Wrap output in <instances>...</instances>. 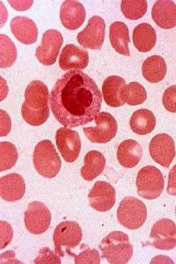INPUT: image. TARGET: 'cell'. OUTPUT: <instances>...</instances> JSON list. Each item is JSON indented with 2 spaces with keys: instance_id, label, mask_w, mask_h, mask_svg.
Instances as JSON below:
<instances>
[{
  "instance_id": "1",
  "label": "cell",
  "mask_w": 176,
  "mask_h": 264,
  "mask_svg": "<svg viewBox=\"0 0 176 264\" xmlns=\"http://www.w3.org/2000/svg\"><path fill=\"white\" fill-rule=\"evenodd\" d=\"M102 102V95L96 83L80 70H69L62 76L49 96L53 115L62 125L69 127L94 120Z\"/></svg>"
},
{
  "instance_id": "2",
  "label": "cell",
  "mask_w": 176,
  "mask_h": 264,
  "mask_svg": "<svg viewBox=\"0 0 176 264\" xmlns=\"http://www.w3.org/2000/svg\"><path fill=\"white\" fill-rule=\"evenodd\" d=\"M24 96L21 109L23 120L33 126L43 124L49 116L47 86L41 81L33 80L26 87Z\"/></svg>"
},
{
  "instance_id": "3",
  "label": "cell",
  "mask_w": 176,
  "mask_h": 264,
  "mask_svg": "<svg viewBox=\"0 0 176 264\" xmlns=\"http://www.w3.org/2000/svg\"><path fill=\"white\" fill-rule=\"evenodd\" d=\"M99 248L104 257L112 264H126L133 254L128 235L120 231L108 234L101 242Z\"/></svg>"
},
{
  "instance_id": "4",
  "label": "cell",
  "mask_w": 176,
  "mask_h": 264,
  "mask_svg": "<svg viewBox=\"0 0 176 264\" xmlns=\"http://www.w3.org/2000/svg\"><path fill=\"white\" fill-rule=\"evenodd\" d=\"M33 162L37 172L48 178L55 177L61 167L60 157L52 142L47 139L43 140L36 145Z\"/></svg>"
},
{
  "instance_id": "5",
  "label": "cell",
  "mask_w": 176,
  "mask_h": 264,
  "mask_svg": "<svg viewBox=\"0 0 176 264\" xmlns=\"http://www.w3.org/2000/svg\"><path fill=\"white\" fill-rule=\"evenodd\" d=\"M147 209L141 200L132 196L126 197L120 202L117 211L119 223L124 227L135 230L145 223Z\"/></svg>"
},
{
  "instance_id": "6",
  "label": "cell",
  "mask_w": 176,
  "mask_h": 264,
  "mask_svg": "<svg viewBox=\"0 0 176 264\" xmlns=\"http://www.w3.org/2000/svg\"><path fill=\"white\" fill-rule=\"evenodd\" d=\"M138 194L147 199H154L162 193L164 187V177L160 171L153 166L142 168L136 179Z\"/></svg>"
},
{
  "instance_id": "7",
  "label": "cell",
  "mask_w": 176,
  "mask_h": 264,
  "mask_svg": "<svg viewBox=\"0 0 176 264\" xmlns=\"http://www.w3.org/2000/svg\"><path fill=\"white\" fill-rule=\"evenodd\" d=\"M82 237V228L77 222H61L56 227L53 234L55 252L62 257L65 252L69 254L70 249L80 243Z\"/></svg>"
},
{
  "instance_id": "8",
  "label": "cell",
  "mask_w": 176,
  "mask_h": 264,
  "mask_svg": "<svg viewBox=\"0 0 176 264\" xmlns=\"http://www.w3.org/2000/svg\"><path fill=\"white\" fill-rule=\"evenodd\" d=\"M95 127H84V132L92 142L105 143L110 141L116 135L117 123L115 118L107 112L97 113L94 118Z\"/></svg>"
},
{
  "instance_id": "9",
  "label": "cell",
  "mask_w": 176,
  "mask_h": 264,
  "mask_svg": "<svg viewBox=\"0 0 176 264\" xmlns=\"http://www.w3.org/2000/svg\"><path fill=\"white\" fill-rule=\"evenodd\" d=\"M51 214L43 203L34 201L30 202L24 212V221L26 229L31 233L41 234L49 228Z\"/></svg>"
},
{
  "instance_id": "10",
  "label": "cell",
  "mask_w": 176,
  "mask_h": 264,
  "mask_svg": "<svg viewBox=\"0 0 176 264\" xmlns=\"http://www.w3.org/2000/svg\"><path fill=\"white\" fill-rule=\"evenodd\" d=\"M151 244L155 248L168 250L176 246V224L171 220L163 218L153 225L150 234Z\"/></svg>"
},
{
  "instance_id": "11",
  "label": "cell",
  "mask_w": 176,
  "mask_h": 264,
  "mask_svg": "<svg viewBox=\"0 0 176 264\" xmlns=\"http://www.w3.org/2000/svg\"><path fill=\"white\" fill-rule=\"evenodd\" d=\"M61 33L55 29H49L43 35L41 44L36 50L35 56L44 66L55 63L63 44Z\"/></svg>"
},
{
  "instance_id": "12",
  "label": "cell",
  "mask_w": 176,
  "mask_h": 264,
  "mask_svg": "<svg viewBox=\"0 0 176 264\" xmlns=\"http://www.w3.org/2000/svg\"><path fill=\"white\" fill-rule=\"evenodd\" d=\"M105 29L104 19L94 16L88 20L87 26L78 34L77 41L84 48L99 49L104 43Z\"/></svg>"
},
{
  "instance_id": "13",
  "label": "cell",
  "mask_w": 176,
  "mask_h": 264,
  "mask_svg": "<svg viewBox=\"0 0 176 264\" xmlns=\"http://www.w3.org/2000/svg\"><path fill=\"white\" fill-rule=\"evenodd\" d=\"M55 138L56 145L64 159L66 162H74L78 157L81 148L78 132L61 127L56 132Z\"/></svg>"
},
{
  "instance_id": "14",
  "label": "cell",
  "mask_w": 176,
  "mask_h": 264,
  "mask_svg": "<svg viewBox=\"0 0 176 264\" xmlns=\"http://www.w3.org/2000/svg\"><path fill=\"white\" fill-rule=\"evenodd\" d=\"M151 157L161 166L168 168L176 155L175 142L173 138L166 133L155 135L149 145Z\"/></svg>"
},
{
  "instance_id": "15",
  "label": "cell",
  "mask_w": 176,
  "mask_h": 264,
  "mask_svg": "<svg viewBox=\"0 0 176 264\" xmlns=\"http://www.w3.org/2000/svg\"><path fill=\"white\" fill-rule=\"evenodd\" d=\"M115 197L114 187L104 181L95 182L88 196L90 206L100 212L110 210L115 204Z\"/></svg>"
},
{
  "instance_id": "16",
  "label": "cell",
  "mask_w": 176,
  "mask_h": 264,
  "mask_svg": "<svg viewBox=\"0 0 176 264\" xmlns=\"http://www.w3.org/2000/svg\"><path fill=\"white\" fill-rule=\"evenodd\" d=\"M86 16L83 5L77 0H65L60 7V20L67 29L74 30L79 28L83 24Z\"/></svg>"
},
{
  "instance_id": "17",
  "label": "cell",
  "mask_w": 176,
  "mask_h": 264,
  "mask_svg": "<svg viewBox=\"0 0 176 264\" xmlns=\"http://www.w3.org/2000/svg\"><path fill=\"white\" fill-rule=\"evenodd\" d=\"M89 62L88 51L74 44L66 45L61 53L59 64L64 70L85 68Z\"/></svg>"
},
{
  "instance_id": "18",
  "label": "cell",
  "mask_w": 176,
  "mask_h": 264,
  "mask_svg": "<svg viewBox=\"0 0 176 264\" xmlns=\"http://www.w3.org/2000/svg\"><path fill=\"white\" fill-rule=\"evenodd\" d=\"M25 192V181L20 175L12 173L0 178V195L3 200L16 201L21 199Z\"/></svg>"
},
{
  "instance_id": "19",
  "label": "cell",
  "mask_w": 176,
  "mask_h": 264,
  "mask_svg": "<svg viewBox=\"0 0 176 264\" xmlns=\"http://www.w3.org/2000/svg\"><path fill=\"white\" fill-rule=\"evenodd\" d=\"M152 17L155 23L163 29L176 26V4L170 0H159L154 4Z\"/></svg>"
},
{
  "instance_id": "20",
  "label": "cell",
  "mask_w": 176,
  "mask_h": 264,
  "mask_svg": "<svg viewBox=\"0 0 176 264\" xmlns=\"http://www.w3.org/2000/svg\"><path fill=\"white\" fill-rule=\"evenodd\" d=\"M10 25L13 35L22 43L30 44L36 42L38 30L31 19L24 16H16L12 19Z\"/></svg>"
},
{
  "instance_id": "21",
  "label": "cell",
  "mask_w": 176,
  "mask_h": 264,
  "mask_svg": "<svg viewBox=\"0 0 176 264\" xmlns=\"http://www.w3.org/2000/svg\"><path fill=\"white\" fill-rule=\"evenodd\" d=\"M125 80L118 76L107 77L102 85L103 96L106 103L111 107H119L124 104L122 90L126 85Z\"/></svg>"
},
{
  "instance_id": "22",
  "label": "cell",
  "mask_w": 176,
  "mask_h": 264,
  "mask_svg": "<svg viewBox=\"0 0 176 264\" xmlns=\"http://www.w3.org/2000/svg\"><path fill=\"white\" fill-rule=\"evenodd\" d=\"M116 155L121 166L125 168H132L140 161L142 149L141 145L135 140L127 139L119 144Z\"/></svg>"
},
{
  "instance_id": "23",
  "label": "cell",
  "mask_w": 176,
  "mask_h": 264,
  "mask_svg": "<svg viewBox=\"0 0 176 264\" xmlns=\"http://www.w3.org/2000/svg\"><path fill=\"white\" fill-rule=\"evenodd\" d=\"M80 174L82 177L87 181H91L99 176L106 165L104 155L101 152L94 150L87 153Z\"/></svg>"
},
{
  "instance_id": "24",
  "label": "cell",
  "mask_w": 176,
  "mask_h": 264,
  "mask_svg": "<svg viewBox=\"0 0 176 264\" xmlns=\"http://www.w3.org/2000/svg\"><path fill=\"white\" fill-rule=\"evenodd\" d=\"M132 40L134 45L139 51L148 52L156 44L155 30L149 23H140L133 30Z\"/></svg>"
},
{
  "instance_id": "25",
  "label": "cell",
  "mask_w": 176,
  "mask_h": 264,
  "mask_svg": "<svg viewBox=\"0 0 176 264\" xmlns=\"http://www.w3.org/2000/svg\"><path fill=\"white\" fill-rule=\"evenodd\" d=\"M109 37L110 44L116 52L125 56L130 55L129 32L126 24L121 22L112 23L110 27Z\"/></svg>"
},
{
  "instance_id": "26",
  "label": "cell",
  "mask_w": 176,
  "mask_h": 264,
  "mask_svg": "<svg viewBox=\"0 0 176 264\" xmlns=\"http://www.w3.org/2000/svg\"><path fill=\"white\" fill-rule=\"evenodd\" d=\"M143 77L149 82L157 83L162 80L167 73V66L164 59L159 55L148 57L142 67Z\"/></svg>"
},
{
  "instance_id": "27",
  "label": "cell",
  "mask_w": 176,
  "mask_h": 264,
  "mask_svg": "<svg viewBox=\"0 0 176 264\" xmlns=\"http://www.w3.org/2000/svg\"><path fill=\"white\" fill-rule=\"evenodd\" d=\"M156 124V119L154 113L149 110L141 109L132 114L130 125L134 133L144 135L151 132Z\"/></svg>"
},
{
  "instance_id": "28",
  "label": "cell",
  "mask_w": 176,
  "mask_h": 264,
  "mask_svg": "<svg viewBox=\"0 0 176 264\" xmlns=\"http://www.w3.org/2000/svg\"><path fill=\"white\" fill-rule=\"evenodd\" d=\"M124 103L129 105H137L147 99V92L144 87L138 82H131L126 85L122 92Z\"/></svg>"
},
{
  "instance_id": "29",
  "label": "cell",
  "mask_w": 176,
  "mask_h": 264,
  "mask_svg": "<svg viewBox=\"0 0 176 264\" xmlns=\"http://www.w3.org/2000/svg\"><path fill=\"white\" fill-rule=\"evenodd\" d=\"M0 67L5 68L12 66L17 56V48L10 39L5 34L0 35Z\"/></svg>"
},
{
  "instance_id": "30",
  "label": "cell",
  "mask_w": 176,
  "mask_h": 264,
  "mask_svg": "<svg viewBox=\"0 0 176 264\" xmlns=\"http://www.w3.org/2000/svg\"><path fill=\"white\" fill-rule=\"evenodd\" d=\"M147 2L145 0H123L121 3V10L124 16L129 19L136 20L146 13Z\"/></svg>"
},
{
  "instance_id": "31",
  "label": "cell",
  "mask_w": 176,
  "mask_h": 264,
  "mask_svg": "<svg viewBox=\"0 0 176 264\" xmlns=\"http://www.w3.org/2000/svg\"><path fill=\"white\" fill-rule=\"evenodd\" d=\"M0 171L11 168L18 159L17 150L12 143L4 141L0 143Z\"/></svg>"
},
{
  "instance_id": "32",
  "label": "cell",
  "mask_w": 176,
  "mask_h": 264,
  "mask_svg": "<svg viewBox=\"0 0 176 264\" xmlns=\"http://www.w3.org/2000/svg\"><path fill=\"white\" fill-rule=\"evenodd\" d=\"M71 256L74 257L76 264H99L100 263V257L99 252L95 249L86 248L79 254L69 253Z\"/></svg>"
},
{
  "instance_id": "33",
  "label": "cell",
  "mask_w": 176,
  "mask_h": 264,
  "mask_svg": "<svg viewBox=\"0 0 176 264\" xmlns=\"http://www.w3.org/2000/svg\"><path fill=\"white\" fill-rule=\"evenodd\" d=\"M60 256L55 251H51L49 248L43 247L39 250L38 255L34 260V263L37 264H60Z\"/></svg>"
},
{
  "instance_id": "34",
  "label": "cell",
  "mask_w": 176,
  "mask_h": 264,
  "mask_svg": "<svg viewBox=\"0 0 176 264\" xmlns=\"http://www.w3.org/2000/svg\"><path fill=\"white\" fill-rule=\"evenodd\" d=\"M162 103L167 110L176 112V85L168 88L162 96Z\"/></svg>"
},
{
  "instance_id": "35",
  "label": "cell",
  "mask_w": 176,
  "mask_h": 264,
  "mask_svg": "<svg viewBox=\"0 0 176 264\" xmlns=\"http://www.w3.org/2000/svg\"><path fill=\"white\" fill-rule=\"evenodd\" d=\"M13 230L11 225L5 221L0 222V249L6 247L11 242Z\"/></svg>"
},
{
  "instance_id": "36",
  "label": "cell",
  "mask_w": 176,
  "mask_h": 264,
  "mask_svg": "<svg viewBox=\"0 0 176 264\" xmlns=\"http://www.w3.org/2000/svg\"><path fill=\"white\" fill-rule=\"evenodd\" d=\"M0 136H6L11 128V121L9 115L2 110H0Z\"/></svg>"
},
{
  "instance_id": "37",
  "label": "cell",
  "mask_w": 176,
  "mask_h": 264,
  "mask_svg": "<svg viewBox=\"0 0 176 264\" xmlns=\"http://www.w3.org/2000/svg\"><path fill=\"white\" fill-rule=\"evenodd\" d=\"M167 192L170 195L176 196V164L169 171Z\"/></svg>"
},
{
  "instance_id": "38",
  "label": "cell",
  "mask_w": 176,
  "mask_h": 264,
  "mask_svg": "<svg viewBox=\"0 0 176 264\" xmlns=\"http://www.w3.org/2000/svg\"><path fill=\"white\" fill-rule=\"evenodd\" d=\"M0 263L2 264H20L22 263L15 258V253L12 250L6 251L0 256Z\"/></svg>"
},
{
  "instance_id": "39",
  "label": "cell",
  "mask_w": 176,
  "mask_h": 264,
  "mask_svg": "<svg viewBox=\"0 0 176 264\" xmlns=\"http://www.w3.org/2000/svg\"><path fill=\"white\" fill-rule=\"evenodd\" d=\"M10 4L17 10L24 11L28 9L32 4V0H8Z\"/></svg>"
},
{
  "instance_id": "40",
  "label": "cell",
  "mask_w": 176,
  "mask_h": 264,
  "mask_svg": "<svg viewBox=\"0 0 176 264\" xmlns=\"http://www.w3.org/2000/svg\"><path fill=\"white\" fill-rule=\"evenodd\" d=\"M150 264H174V262L168 256L157 255L152 259Z\"/></svg>"
},
{
  "instance_id": "41",
  "label": "cell",
  "mask_w": 176,
  "mask_h": 264,
  "mask_svg": "<svg viewBox=\"0 0 176 264\" xmlns=\"http://www.w3.org/2000/svg\"><path fill=\"white\" fill-rule=\"evenodd\" d=\"M175 212H176V207Z\"/></svg>"
}]
</instances>
